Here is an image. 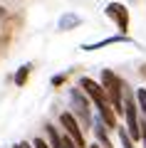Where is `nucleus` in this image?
I'll return each instance as SVG.
<instances>
[{
	"instance_id": "nucleus-1",
	"label": "nucleus",
	"mask_w": 146,
	"mask_h": 148,
	"mask_svg": "<svg viewBox=\"0 0 146 148\" xmlns=\"http://www.w3.org/2000/svg\"><path fill=\"white\" fill-rule=\"evenodd\" d=\"M102 89H104L109 106L114 109L116 116H124V82L116 77L111 69H102Z\"/></svg>"
},
{
	"instance_id": "nucleus-2",
	"label": "nucleus",
	"mask_w": 146,
	"mask_h": 148,
	"mask_svg": "<svg viewBox=\"0 0 146 148\" xmlns=\"http://www.w3.org/2000/svg\"><path fill=\"white\" fill-rule=\"evenodd\" d=\"M69 101H72V114L79 121V126L92 128L94 119H92V111H89V96L79 86H74V89H69Z\"/></svg>"
},
{
	"instance_id": "nucleus-3",
	"label": "nucleus",
	"mask_w": 146,
	"mask_h": 148,
	"mask_svg": "<svg viewBox=\"0 0 146 148\" xmlns=\"http://www.w3.org/2000/svg\"><path fill=\"white\" fill-rule=\"evenodd\" d=\"M60 126H62L64 133H67V136L74 141V146H77V148H87L84 131H82V126H79V121L74 119L72 111H62V114H60Z\"/></svg>"
},
{
	"instance_id": "nucleus-4",
	"label": "nucleus",
	"mask_w": 146,
	"mask_h": 148,
	"mask_svg": "<svg viewBox=\"0 0 146 148\" xmlns=\"http://www.w3.org/2000/svg\"><path fill=\"white\" fill-rule=\"evenodd\" d=\"M79 89L89 96V101H92L97 109L109 106V99H107V94H104V89H102V84H99V82H94L92 77H82V79H79Z\"/></svg>"
},
{
	"instance_id": "nucleus-5",
	"label": "nucleus",
	"mask_w": 146,
	"mask_h": 148,
	"mask_svg": "<svg viewBox=\"0 0 146 148\" xmlns=\"http://www.w3.org/2000/svg\"><path fill=\"white\" fill-rule=\"evenodd\" d=\"M104 12H107L109 20H114L119 35H126V30H129V10H126V5H121V3H109V5L104 8Z\"/></svg>"
},
{
	"instance_id": "nucleus-6",
	"label": "nucleus",
	"mask_w": 146,
	"mask_h": 148,
	"mask_svg": "<svg viewBox=\"0 0 146 148\" xmlns=\"http://www.w3.org/2000/svg\"><path fill=\"white\" fill-rule=\"evenodd\" d=\"M92 131H94V136H97V143H99L102 148H114V146H111V141H109V133H107L109 128L104 126V121H102L99 116L94 119V123H92Z\"/></svg>"
},
{
	"instance_id": "nucleus-7",
	"label": "nucleus",
	"mask_w": 146,
	"mask_h": 148,
	"mask_svg": "<svg viewBox=\"0 0 146 148\" xmlns=\"http://www.w3.org/2000/svg\"><path fill=\"white\" fill-rule=\"evenodd\" d=\"M119 42H129V37H126V35H114V37H107V40H99V42H92V45H82V49L92 52V49H102V47L119 45Z\"/></svg>"
},
{
	"instance_id": "nucleus-8",
	"label": "nucleus",
	"mask_w": 146,
	"mask_h": 148,
	"mask_svg": "<svg viewBox=\"0 0 146 148\" xmlns=\"http://www.w3.org/2000/svg\"><path fill=\"white\" fill-rule=\"evenodd\" d=\"M82 25V17L74 15V12H64L62 17H60V30H74V27Z\"/></svg>"
},
{
	"instance_id": "nucleus-9",
	"label": "nucleus",
	"mask_w": 146,
	"mask_h": 148,
	"mask_svg": "<svg viewBox=\"0 0 146 148\" xmlns=\"http://www.w3.org/2000/svg\"><path fill=\"white\" fill-rule=\"evenodd\" d=\"M30 69H32V64H22V67L15 72V84H17V86H22V84L27 82V77H30Z\"/></svg>"
},
{
	"instance_id": "nucleus-10",
	"label": "nucleus",
	"mask_w": 146,
	"mask_h": 148,
	"mask_svg": "<svg viewBox=\"0 0 146 148\" xmlns=\"http://www.w3.org/2000/svg\"><path fill=\"white\" fill-rule=\"evenodd\" d=\"M116 133H119V141H121V148H136L134 141H131V136L126 133L124 126H116Z\"/></svg>"
},
{
	"instance_id": "nucleus-11",
	"label": "nucleus",
	"mask_w": 146,
	"mask_h": 148,
	"mask_svg": "<svg viewBox=\"0 0 146 148\" xmlns=\"http://www.w3.org/2000/svg\"><path fill=\"white\" fill-rule=\"evenodd\" d=\"M134 94H136V104H139V111H141V116L146 119V89L141 86V89H136Z\"/></svg>"
},
{
	"instance_id": "nucleus-12",
	"label": "nucleus",
	"mask_w": 146,
	"mask_h": 148,
	"mask_svg": "<svg viewBox=\"0 0 146 148\" xmlns=\"http://www.w3.org/2000/svg\"><path fill=\"white\" fill-rule=\"evenodd\" d=\"M139 128H141V143H144V148H146V119L144 116L139 119Z\"/></svg>"
},
{
	"instance_id": "nucleus-13",
	"label": "nucleus",
	"mask_w": 146,
	"mask_h": 148,
	"mask_svg": "<svg viewBox=\"0 0 146 148\" xmlns=\"http://www.w3.org/2000/svg\"><path fill=\"white\" fill-rule=\"evenodd\" d=\"M64 84V74H55L52 77V86H62Z\"/></svg>"
},
{
	"instance_id": "nucleus-14",
	"label": "nucleus",
	"mask_w": 146,
	"mask_h": 148,
	"mask_svg": "<svg viewBox=\"0 0 146 148\" xmlns=\"http://www.w3.org/2000/svg\"><path fill=\"white\" fill-rule=\"evenodd\" d=\"M15 148H32V146H30V143H17Z\"/></svg>"
},
{
	"instance_id": "nucleus-15",
	"label": "nucleus",
	"mask_w": 146,
	"mask_h": 148,
	"mask_svg": "<svg viewBox=\"0 0 146 148\" xmlns=\"http://www.w3.org/2000/svg\"><path fill=\"white\" fill-rule=\"evenodd\" d=\"M0 17H5V8L3 5H0Z\"/></svg>"
},
{
	"instance_id": "nucleus-16",
	"label": "nucleus",
	"mask_w": 146,
	"mask_h": 148,
	"mask_svg": "<svg viewBox=\"0 0 146 148\" xmlns=\"http://www.w3.org/2000/svg\"><path fill=\"white\" fill-rule=\"evenodd\" d=\"M89 148H102V146H99V143H92V146H89Z\"/></svg>"
}]
</instances>
